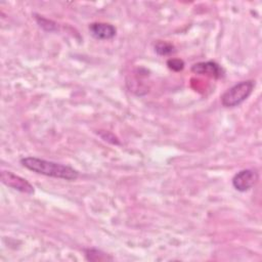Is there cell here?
Wrapping results in <instances>:
<instances>
[{
    "mask_svg": "<svg viewBox=\"0 0 262 262\" xmlns=\"http://www.w3.org/2000/svg\"><path fill=\"white\" fill-rule=\"evenodd\" d=\"M20 164L26 169L32 172L48 177L63 179L68 181L76 180L79 177V172L68 165L47 161L36 157L23 158L20 159Z\"/></svg>",
    "mask_w": 262,
    "mask_h": 262,
    "instance_id": "6da1fadb",
    "label": "cell"
},
{
    "mask_svg": "<svg viewBox=\"0 0 262 262\" xmlns=\"http://www.w3.org/2000/svg\"><path fill=\"white\" fill-rule=\"evenodd\" d=\"M254 88V80H245L234 84L221 95L222 105L225 107H235L242 104L252 94Z\"/></svg>",
    "mask_w": 262,
    "mask_h": 262,
    "instance_id": "7a4b0ae2",
    "label": "cell"
},
{
    "mask_svg": "<svg viewBox=\"0 0 262 262\" xmlns=\"http://www.w3.org/2000/svg\"><path fill=\"white\" fill-rule=\"evenodd\" d=\"M258 179L259 175L256 170L244 169L233 176L232 185L236 190L245 192L254 187L255 184L258 182Z\"/></svg>",
    "mask_w": 262,
    "mask_h": 262,
    "instance_id": "3957f363",
    "label": "cell"
},
{
    "mask_svg": "<svg viewBox=\"0 0 262 262\" xmlns=\"http://www.w3.org/2000/svg\"><path fill=\"white\" fill-rule=\"evenodd\" d=\"M1 181L6 186L27 194H32L35 191L34 186L29 181L10 171H1Z\"/></svg>",
    "mask_w": 262,
    "mask_h": 262,
    "instance_id": "277c9868",
    "label": "cell"
},
{
    "mask_svg": "<svg viewBox=\"0 0 262 262\" xmlns=\"http://www.w3.org/2000/svg\"><path fill=\"white\" fill-rule=\"evenodd\" d=\"M191 72L198 75H206L215 79L223 77L224 70L216 61H201L191 67Z\"/></svg>",
    "mask_w": 262,
    "mask_h": 262,
    "instance_id": "5b68a950",
    "label": "cell"
},
{
    "mask_svg": "<svg viewBox=\"0 0 262 262\" xmlns=\"http://www.w3.org/2000/svg\"><path fill=\"white\" fill-rule=\"evenodd\" d=\"M91 36L97 40H111L117 34V29L106 23H92L89 26Z\"/></svg>",
    "mask_w": 262,
    "mask_h": 262,
    "instance_id": "8992f818",
    "label": "cell"
},
{
    "mask_svg": "<svg viewBox=\"0 0 262 262\" xmlns=\"http://www.w3.org/2000/svg\"><path fill=\"white\" fill-rule=\"evenodd\" d=\"M85 256L86 259L89 261H107V260H113L111 256L107 254L97 250V249H86L85 250Z\"/></svg>",
    "mask_w": 262,
    "mask_h": 262,
    "instance_id": "52a82bcc",
    "label": "cell"
},
{
    "mask_svg": "<svg viewBox=\"0 0 262 262\" xmlns=\"http://www.w3.org/2000/svg\"><path fill=\"white\" fill-rule=\"evenodd\" d=\"M155 51H156L159 55H168V54L173 53L175 50H174V46H173L171 43L159 41V42L155 45Z\"/></svg>",
    "mask_w": 262,
    "mask_h": 262,
    "instance_id": "ba28073f",
    "label": "cell"
},
{
    "mask_svg": "<svg viewBox=\"0 0 262 262\" xmlns=\"http://www.w3.org/2000/svg\"><path fill=\"white\" fill-rule=\"evenodd\" d=\"M167 66L169 67V69L175 71V72H179L184 68V62L181 59L178 58H170L167 61Z\"/></svg>",
    "mask_w": 262,
    "mask_h": 262,
    "instance_id": "9c48e42d",
    "label": "cell"
}]
</instances>
